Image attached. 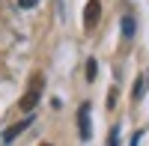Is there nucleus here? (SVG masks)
<instances>
[{"label": "nucleus", "mask_w": 149, "mask_h": 146, "mask_svg": "<svg viewBox=\"0 0 149 146\" xmlns=\"http://www.w3.org/2000/svg\"><path fill=\"white\" fill-rule=\"evenodd\" d=\"M42 90H45V78H42V75H36V78H33V83H30V90L24 92V95H21V102H18V107H21L24 113H30L33 107L39 104V95H42Z\"/></svg>", "instance_id": "f257e3e1"}, {"label": "nucleus", "mask_w": 149, "mask_h": 146, "mask_svg": "<svg viewBox=\"0 0 149 146\" xmlns=\"http://www.w3.org/2000/svg\"><path fill=\"white\" fill-rule=\"evenodd\" d=\"M78 125H81V140H90L93 137V119H90V104H81L78 111Z\"/></svg>", "instance_id": "f03ea898"}, {"label": "nucleus", "mask_w": 149, "mask_h": 146, "mask_svg": "<svg viewBox=\"0 0 149 146\" xmlns=\"http://www.w3.org/2000/svg\"><path fill=\"white\" fill-rule=\"evenodd\" d=\"M98 18H102V3H98V0H90L86 9H84V27L93 30L95 24H98Z\"/></svg>", "instance_id": "7ed1b4c3"}, {"label": "nucleus", "mask_w": 149, "mask_h": 146, "mask_svg": "<svg viewBox=\"0 0 149 146\" xmlns=\"http://www.w3.org/2000/svg\"><path fill=\"white\" fill-rule=\"evenodd\" d=\"M30 122H33V116L21 119V122H15V125H9V128L3 131V137H0V140H3V143H12V140H15V137L21 134V131H24V128H30Z\"/></svg>", "instance_id": "20e7f679"}, {"label": "nucleus", "mask_w": 149, "mask_h": 146, "mask_svg": "<svg viewBox=\"0 0 149 146\" xmlns=\"http://www.w3.org/2000/svg\"><path fill=\"white\" fill-rule=\"evenodd\" d=\"M146 87H149V72H143V75L137 78V87H134V99H143V95H146Z\"/></svg>", "instance_id": "39448f33"}, {"label": "nucleus", "mask_w": 149, "mask_h": 146, "mask_svg": "<svg viewBox=\"0 0 149 146\" xmlns=\"http://www.w3.org/2000/svg\"><path fill=\"white\" fill-rule=\"evenodd\" d=\"M122 36H125V39H134V18L131 15L122 18Z\"/></svg>", "instance_id": "423d86ee"}, {"label": "nucleus", "mask_w": 149, "mask_h": 146, "mask_svg": "<svg viewBox=\"0 0 149 146\" xmlns=\"http://www.w3.org/2000/svg\"><path fill=\"white\" fill-rule=\"evenodd\" d=\"M95 60H90V63H86V78H90V81H95Z\"/></svg>", "instance_id": "0eeeda50"}, {"label": "nucleus", "mask_w": 149, "mask_h": 146, "mask_svg": "<svg viewBox=\"0 0 149 146\" xmlns=\"http://www.w3.org/2000/svg\"><path fill=\"white\" fill-rule=\"evenodd\" d=\"M107 143H110V146H116V143H119V128H113V131H110V137H107Z\"/></svg>", "instance_id": "6e6552de"}, {"label": "nucleus", "mask_w": 149, "mask_h": 146, "mask_svg": "<svg viewBox=\"0 0 149 146\" xmlns=\"http://www.w3.org/2000/svg\"><path fill=\"white\" fill-rule=\"evenodd\" d=\"M36 3H39V0H18V6H21V9H33Z\"/></svg>", "instance_id": "1a4fd4ad"}]
</instances>
